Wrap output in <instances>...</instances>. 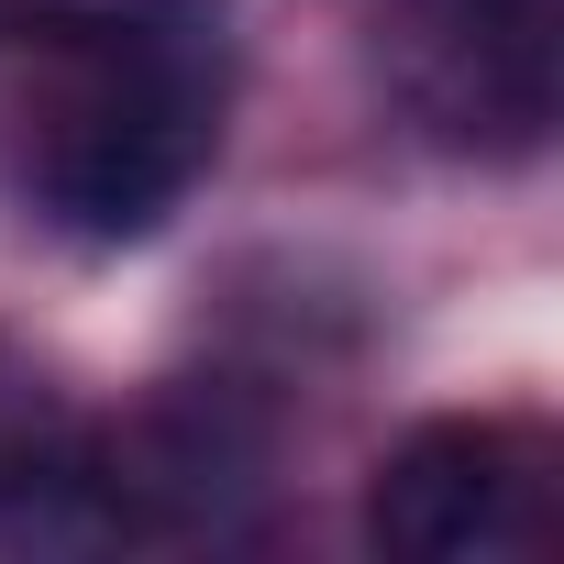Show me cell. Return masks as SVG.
<instances>
[{
  "instance_id": "6da1fadb",
  "label": "cell",
  "mask_w": 564,
  "mask_h": 564,
  "mask_svg": "<svg viewBox=\"0 0 564 564\" xmlns=\"http://www.w3.org/2000/svg\"><path fill=\"white\" fill-rule=\"evenodd\" d=\"M221 144V89H210V45H177V56H111V89L67 122L56 166H45V199L67 232L89 243H144L210 166Z\"/></svg>"
},
{
  "instance_id": "7a4b0ae2",
  "label": "cell",
  "mask_w": 564,
  "mask_h": 564,
  "mask_svg": "<svg viewBox=\"0 0 564 564\" xmlns=\"http://www.w3.org/2000/svg\"><path fill=\"white\" fill-rule=\"evenodd\" d=\"M531 487H542V465L509 421H421L410 443H388V465L366 487V531L399 564H465V553L520 542Z\"/></svg>"
},
{
  "instance_id": "3957f363",
  "label": "cell",
  "mask_w": 564,
  "mask_h": 564,
  "mask_svg": "<svg viewBox=\"0 0 564 564\" xmlns=\"http://www.w3.org/2000/svg\"><path fill=\"white\" fill-rule=\"evenodd\" d=\"M443 133L531 144L553 111V0H421Z\"/></svg>"
}]
</instances>
